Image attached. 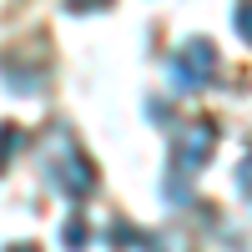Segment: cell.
<instances>
[{
    "label": "cell",
    "instance_id": "obj_10",
    "mask_svg": "<svg viewBox=\"0 0 252 252\" xmlns=\"http://www.w3.org/2000/svg\"><path fill=\"white\" fill-rule=\"evenodd\" d=\"M5 252H40V247H26V242H15V247H5Z\"/></svg>",
    "mask_w": 252,
    "mask_h": 252
},
{
    "label": "cell",
    "instance_id": "obj_4",
    "mask_svg": "<svg viewBox=\"0 0 252 252\" xmlns=\"http://www.w3.org/2000/svg\"><path fill=\"white\" fill-rule=\"evenodd\" d=\"M166 202H172V207L192 202V172H182L177 161H166Z\"/></svg>",
    "mask_w": 252,
    "mask_h": 252
},
{
    "label": "cell",
    "instance_id": "obj_5",
    "mask_svg": "<svg viewBox=\"0 0 252 252\" xmlns=\"http://www.w3.org/2000/svg\"><path fill=\"white\" fill-rule=\"evenodd\" d=\"M0 76H5V86H10V91H20V96H31V91H40V86H46V81H40L35 71H26V66H5Z\"/></svg>",
    "mask_w": 252,
    "mask_h": 252
},
{
    "label": "cell",
    "instance_id": "obj_7",
    "mask_svg": "<svg viewBox=\"0 0 252 252\" xmlns=\"http://www.w3.org/2000/svg\"><path fill=\"white\" fill-rule=\"evenodd\" d=\"M20 146V126H0V166L10 161V152Z\"/></svg>",
    "mask_w": 252,
    "mask_h": 252
},
{
    "label": "cell",
    "instance_id": "obj_1",
    "mask_svg": "<svg viewBox=\"0 0 252 252\" xmlns=\"http://www.w3.org/2000/svg\"><path fill=\"white\" fill-rule=\"evenodd\" d=\"M40 177H46L61 197L71 202H86L91 187H96V166L86 161V152H81V141L71 136V126H51L46 141H40Z\"/></svg>",
    "mask_w": 252,
    "mask_h": 252
},
{
    "label": "cell",
    "instance_id": "obj_6",
    "mask_svg": "<svg viewBox=\"0 0 252 252\" xmlns=\"http://www.w3.org/2000/svg\"><path fill=\"white\" fill-rule=\"evenodd\" d=\"M61 242H66V252H81V247L91 242V227L81 222V217H71L66 227H61Z\"/></svg>",
    "mask_w": 252,
    "mask_h": 252
},
{
    "label": "cell",
    "instance_id": "obj_8",
    "mask_svg": "<svg viewBox=\"0 0 252 252\" xmlns=\"http://www.w3.org/2000/svg\"><path fill=\"white\" fill-rule=\"evenodd\" d=\"M232 26L252 40V0H237V10H232Z\"/></svg>",
    "mask_w": 252,
    "mask_h": 252
},
{
    "label": "cell",
    "instance_id": "obj_2",
    "mask_svg": "<svg viewBox=\"0 0 252 252\" xmlns=\"http://www.w3.org/2000/svg\"><path fill=\"white\" fill-rule=\"evenodd\" d=\"M217 71V46L212 40H187V46L172 56V86L177 91H202Z\"/></svg>",
    "mask_w": 252,
    "mask_h": 252
},
{
    "label": "cell",
    "instance_id": "obj_9",
    "mask_svg": "<svg viewBox=\"0 0 252 252\" xmlns=\"http://www.w3.org/2000/svg\"><path fill=\"white\" fill-rule=\"evenodd\" d=\"M237 187H242V197L252 202V157H242V166H237Z\"/></svg>",
    "mask_w": 252,
    "mask_h": 252
},
{
    "label": "cell",
    "instance_id": "obj_3",
    "mask_svg": "<svg viewBox=\"0 0 252 252\" xmlns=\"http://www.w3.org/2000/svg\"><path fill=\"white\" fill-rule=\"evenodd\" d=\"M212 146H217V126H212V121H197V126H187V131L177 136L172 161L182 166V172H197V166H207Z\"/></svg>",
    "mask_w": 252,
    "mask_h": 252
}]
</instances>
